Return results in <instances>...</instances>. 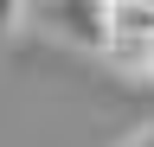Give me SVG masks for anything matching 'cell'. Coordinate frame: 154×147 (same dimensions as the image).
Returning a JSON list of instances; mask_svg holds the SVG:
<instances>
[{
    "mask_svg": "<svg viewBox=\"0 0 154 147\" xmlns=\"http://www.w3.org/2000/svg\"><path fill=\"white\" fill-rule=\"evenodd\" d=\"M109 0H26V19L77 51H109Z\"/></svg>",
    "mask_w": 154,
    "mask_h": 147,
    "instance_id": "obj_1",
    "label": "cell"
},
{
    "mask_svg": "<svg viewBox=\"0 0 154 147\" xmlns=\"http://www.w3.org/2000/svg\"><path fill=\"white\" fill-rule=\"evenodd\" d=\"M19 26H26V0H0V39H13Z\"/></svg>",
    "mask_w": 154,
    "mask_h": 147,
    "instance_id": "obj_2",
    "label": "cell"
},
{
    "mask_svg": "<svg viewBox=\"0 0 154 147\" xmlns=\"http://www.w3.org/2000/svg\"><path fill=\"white\" fill-rule=\"evenodd\" d=\"M116 147H154V122H148V128H135V134H128V141H116Z\"/></svg>",
    "mask_w": 154,
    "mask_h": 147,
    "instance_id": "obj_3",
    "label": "cell"
},
{
    "mask_svg": "<svg viewBox=\"0 0 154 147\" xmlns=\"http://www.w3.org/2000/svg\"><path fill=\"white\" fill-rule=\"evenodd\" d=\"M128 64H135V70H154V45H148V51H135Z\"/></svg>",
    "mask_w": 154,
    "mask_h": 147,
    "instance_id": "obj_4",
    "label": "cell"
}]
</instances>
